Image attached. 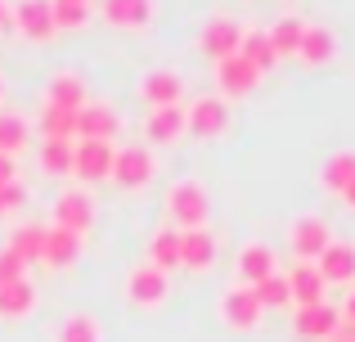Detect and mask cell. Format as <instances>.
Wrapping results in <instances>:
<instances>
[{"instance_id":"1","label":"cell","mask_w":355,"mask_h":342,"mask_svg":"<svg viewBox=\"0 0 355 342\" xmlns=\"http://www.w3.org/2000/svg\"><path fill=\"white\" fill-rule=\"evenodd\" d=\"M166 212H171L175 230H202V221H207V189H202L198 180L171 185V194H166Z\"/></svg>"},{"instance_id":"2","label":"cell","mask_w":355,"mask_h":342,"mask_svg":"<svg viewBox=\"0 0 355 342\" xmlns=\"http://www.w3.org/2000/svg\"><path fill=\"white\" fill-rule=\"evenodd\" d=\"M113 162H117L113 140H77L72 144V176H81V180H108Z\"/></svg>"},{"instance_id":"3","label":"cell","mask_w":355,"mask_h":342,"mask_svg":"<svg viewBox=\"0 0 355 342\" xmlns=\"http://www.w3.org/2000/svg\"><path fill=\"white\" fill-rule=\"evenodd\" d=\"M261 302H257V293L248 289V284H239V289H230L225 298H220V320H225L234 334H248V329H257L261 325Z\"/></svg>"},{"instance_id":"4","label":"cell","mask_w":355,"mask_h":342,"mask_svg":"<svg viewBox=\"0 0 355 342\" xmlns=\"http://www.w3.org/2000/svg\"><path fill=\"white\" fill-rule=\"evenodd\" d=\"M225 126H230V108H225V99H211V95H202V99H193V104L184 108V131L202 135V140L220 135Z\"/></svg>"},{"instance_id":"5","label":"cell","mask_w":355,"mask_h":342,"mask_svg":"<svg viewBox=\"0 0 355 342\" xmlns=\"http://www.w3.org/2000/svg\"><path fill=\"white\" fill-rule=\"evenodd\" d=\"M9 23L18 27V36L27 41H50L54 36V14H50V0H18Z\"/></svg>"},{"instance_id":"6","label":"cell","mask_w":355,"mask_h":342,"mask_svg":"<svg viewBox=\"0 0 355 342\" xmlns=\"http://www.w3.org/2000/svg\"><path fill=\"white\" fill-rule=\"evenodd\" d=\"M243 45V27L234 23V18H211L207 27H202V54L207 59H234Z\"/></svg>"},{"instance_id":"7","label":"cell","mask_w":355,"mask_h":342,"mask_svg":"<svg viewBox=\"0 0 355 342\" xmlns=\"http://www.w3.org/2000/svg\"><path fill=\"white\" fill-rule=\"evenodd\" d=\"M338 325H342V316L329 307V302H320V307H297V320H293V329L306 342H329L338 334Z\"/></svg>"},{"instance_id":"8","label":"cell","mask_w":355,"mask_h":342,"mask_svg":"<svg viewBox=\"0 0 355 342\" xmlns=\"http://www.w3.org/2000/svg\"><path fill=\"white\" fill-rule=\"evenodd\" d=\"M113 180L121 189H144V185L153 180V153L148 149H117Z\"/></svg>"},{"instance_id":"9","label":"cell","mask_w":355,"mask_h":342,"mask_svg":"<svg viewBox=\"0 0 355 342\" xmlns=\"http://www.w3.org/2000/svg\"><path fill=\"white\" fill-rule=\"evenodd\" d=\"M121 131V117L108 104H81L77 108V140H113Z\"/></svg>"},{"instance_id":"10","label":"cell","mask_w":355,"mask_h":342,"mask_svg":"<svg viewBox=\"0 0 355 342\" xmlns=\"http://www.w3.org/2000/svg\"><path fill=\"white\" fill-rule=\"evenodd\" d=\"M139 95H144L153 108H171V104H180V95H184V77L171 72V68H153L144 81H139Z\"/></svg>"},{"instance_id":"11","label":"cell","mask_w":355,"mask_h":342,"mask_svg":"<svg viewBox=\"0 0 355 342\" xmlns=\"http://www.w3.org/2000/svg\"><path fill=\"white\" fill-rule=\"evenodd\" d=\"M333 243V234H329V221H320V216H302L293 225V253L302 257V262H320V253Z\"/></svg>"},{"instance_id":"12","label":"cell","mask_w":355,"mask_h":342,"mask_svg":"<svg viewBox=\"0 0 355 342\" xmlns=\"http://www.w3.org/2000/svg\"><path fill=\"white\" fill-rule=\"evenodd\" d=\"M126 298L135 307H162L166 302V275L153 271V266H135L126 280Z\"/></svg>"},{"instance_id":"13","label":"cell","mask_w":355,"mask_h":342,"mask_svg":"<svg viewBox=\"0 0 355 342\" xmlns=\"http://www.w3.org/2000/svg\"><path fill=\"white\" fill-rule=\"evenodd\" d=\"M54 221H59V230H72V234L90 230V221H95V203H90V194H81V189L59 194V203H54Z\"/></svg>"},{"instance_id":"14","label":"cell","mask_w":355,"mask_h":342,"mask_svg":"<svg viewBox=\"0 0 355 342\" xmlns=\"http://www.w3.org/2000/svg\"><path fill=\"white\" fill-rule=\"evenodd\" d=\"M315 271H320V280H324V284H355V248L333 239V243L320 253Z\"/></svg>"},{"instance_id":"15","label":"cell","mask_w":355,"mask_h":342,"mask_svg":"<svg viewBox=\"0 0 355 342\" xmlns=\"http://www.w3.org/2000/svg\"><path fill=\"white\" fill-rule=\"evenodd\" d=\"M216 81H220V95L239 99V95H252V90L261 86V72L234 54V59H220V63H216Z\"/></svg>"},{"instance_id":"16","label":"cell","mask_w":355,"mask_h":342,"mask_svg":"<svg viewBox=\"0 0 355 342\" xmlns=\"http://www.w3.org/2000/svg\"><path fill=\"white\" fill-rule=\"evenodd\" d=\"M180 266L189 271H211L216 266V234L202 230H180Z\"/></svg>"},{"instance_id":"17","label":"cell","mask_w":355,"mask_h":342,"mask_svg":"<svg viewBox=\"0 0 355 342\" xmlns=\"http://www.w3.org/2000/svg\"><path fill=\"white\" fill-rule=\"evenodd\" d=\"M284 280H288V298H293L297 307H320L324 302V280H320V271H315V262L293 266Z\"/></svg>"},{"instance_id":"18","label":"cell","mask_w":355,"mask_h":342,"mask_svg":"<svg viewBox=\"0 0 355 342\" xmlns=\"http://www.w3.org/2000/svg\"><path fill=\"white\" fill-rule=\"evenodd\" d=\"M99 9H104V23L130 27V32L148 27V18H153V0H104Z\"/></svg>"},{"instance_id":"19","label":"cell","mask_w":355,"mask_h":342,"mask_svg":"<svg viewBox=\"0 0 355 342\" xmlns=\"http://www.w3.org/2000/svg\"><path fill=\"white\" fill-rule=\"evenodd\" d=\"M81 257V234H72V230H45V253H41V262L45 266H54V271H63V266H72Z\"/></svg>"},{"instance_id":"20","label":"cell","mask_w":355,"mask_h":342,"mask_svg":"<svg viewBox=\"0 0 355 342\" xmlns=\"http://www.w3.org/2000/svg\"><path fill=\"white\" fill-rule=\"evenodd\" d=\"M148 266H153V271H162V275L180 266V230H175V225L157 230V234L148 239Z\"/></svg>"},{"instance_id":"21","label":"cell","mask_w":355,"mask_h":342,"mask_svg":"<svg viewBox=\"0 0 355 342\" xmlns=\"http://www.w3.org/2000/svg\"><path fill=\"white\" fill-rule=\"evenodd\" d=\"M266 275H275V253H270L266 243H248L239 253V280L252 289V284H261Z\"/></svg>"},{"instance_id":"22","label":"cell","mask_w":355,"mask_h":342,"mask_svg":"<svg viewBox=\"0 0 355 342\" xmlns=\"http://www.w3.org/2000/svg\"><path fill=\"white\" fill-rule=\"evenodd\" d=\"M351 180H355V149L333 153V158L320 167V185H324L329 194H338V198H342V189H347Z\"/></svg>"},{"instance_id":"23","label":"cell","mask_w":355,"mask_h":342,"mask_svg":"<svg viewBox=\"0 0 355 342\" xmlns=\"http://www.w3.org/2000/svg\"><path fill=\"white\" fill-rule=\"evenodd\" d=\"M32 307H36V289L27 280L0 284V320H23Z\"/></svg>"},{"instance_id":"24","label":"cell","mask_w":355,"mask_h":342,"mask_svg":"<svg viewBox=\"0 0 355 342\" xmlns=\"http://www.w3.org/2000/svg\"><path fill=\"white\" fill-rule=\"evenodd\" d=\"M175 135H184V108L180 104L153 108V113H148V140L153 144H171Z\"/></svg>"},{"instance_id":"25","label":"cell","mask_w":355,"mask_h":342,"mask_svg":"<svg viewBox=\"0 0 355 342\" xmlns=\"http://www.w3.org/2000/svg\"><path fill=\"white\" fill-rule=\"evenodd\" d=\"M302 54L311 68H320V63H329L333 54H338V36L329 32V27H306V36H302Z\"/></svg>"},{"instance_id":"26","label":"cell","mask_w":355,"mask_h":342,"mask_svg":"<svg viewBox=\"0 0 355 342\" xmlns=\"http://www.w3.org/2000/svg\"><path fill=\"white\" fill-rule=\"evenodd\" d=\"M45 104L77 113V108L86 104V86H81V77H77V72H59V77L50 81V99H45Z\"/></svg>"},{"instance_id":"27","label":"cell","mask_w":355,"mask_h":342,"mask_svg":"<svg viewBox=\"0 0 355 342\" xmlns=\"http://www.w3.org/2000/svg\"><path fill=\"white\" fill-rule=\"evenodd\" d=\"M239 59L243 63H252L257 72H266V68H275V45H270V36L266 32H243V45H239Z\"/></svg>"},{"instance_id":"28","label":"cell","mask_w":355,"mask_h":342,"mask_svg":"<svg viewBox=\"0 0 355 342\" xmlns=\"http://www.w3.org/2000/svg\"><path fill=\"white\" fill-rule=\"evenodd\" d=\"M9 253L18 257V262H41V253H45V225H18L14 230V239H9Z\"/></svg>"},{"instance_id":"29","label":"cell","mask_w":355,"mask_h":342,"mask_svg":"<svg viewBox=\"0 0 355 342\" xmlns=\"http://www.w3.org/2000/svg\"><path fill=\"white\" fill-rule=\"evenodd\" d=\"M270 45H275V54L279 59H284V54H297L302 50V36H306V23L302 18H279L275 27H270Z\"/></svg>"},{"instance_id":"30","label":"cell","mask_w":355,"mask_h":342,"mask_svg":"<svg viewBox=\"0 0 355 342\" xmlns=\"http://www.w3.org/2000/svg\"><path fill=\"white\" fill-rule=\"evenodd\" d=\"M41 131H45V140H77V113L45 104V113H41Z\"/></svg>"},{"instance_id":"31","label":"cell","mask_w":355,"mask_h":342,"mask_svg":"<svg viewBox=\"0 0 355 342\" xmlns=\"http://www.w3.org/2000/svg\"><path fill=\"white\" fill-rule=\"evenodd\" d=\"M54 342H99V320L86 316V311H77V316H68V320L59 325Z\"/></svg>"},{"instance_id":"32","label":"cell","mask_w":355,"mask_h":342,"mask_svg":"<svg viewBox=\"0 0 355 342\" xmlns=\"http://www.w3.org/2000/svg\"><path fill=\"white\" fill-rule=\"evenodd\" d=\"M50 14H54V32L59 27H86L90 23V0H50Z\"/></svg>"},{"instance_id":"33","label":"cell","mask_w":355,"mask_h":342,"mask_svg":"<svg viewBox=\"0 0 355 342\" xmlns=\"http://www.w3.org/2000/svg\"><path fill=\"white\" fill-rule=\"evenodd\" d=\"M23 149H27V122L18 113H0V153L14 158Z\"/></svg>"},{"instance_id":"34","label":"cell","mask_w":355,"mask_h":342,"mask_svg":"<svg viewBox=\"0 0 355 342\" xmlns=\"http://www.w3.org/2000/svg\"><path fill=\"white\" fill-rule=\"evenodd\" d=\"M72 144L77 140H45L41 144V167L50 176H68L72 171Z\"/></svg>"},{"instance_id":"35","label":"cell","mask_w":355,"mask_h":342,"mask_svg":"<svg viewBox=\"0 0 355 342\" xmlns=\"http://www.w3.org/2000/svg\"><path fill=\"white\" fill-rule=\"evenodd\" d=\"M252 293H257V302H261V311H270V307H284V302H293L288 298V280L284 275H266L261 284H252Z\"/></svg>"},{"instance_id":"36","label":"cell","mask_w":355,"mask_h":342,"mask_svg":"<svg viewBox=\"0 0 355 342\" xmlns=\"http://www.w3.org/2000/svg\"><path fill=\"white\" fill-rule=\"evenodd\" d=\"M18 280H27V266L9 248H0V284H18Z\"/></svg>"},{"instance_id":"37","label":"cell","mask_w":355,"mask_h":342,"mask_svg":"<svg viewBox=\"0 0 355 342\" xmlns=\"http://www.w3.org/2000/svg\"><path fill=\"white\" fill-rule=\"evenodd\" d=\"M23 198H27V189H23L18 180L0 185V216H9V212H18V207H23Z\"/></svg>"},{"instance_id":"38","label":"cell","mask_w":355,"mask_h":342,"mask_svg":"<svg viewBox=\"0 0 355 342\" xmlns=\"http://www.w3.org/2000/svg\"><path fill=\"white\" fill-rule=\"evenodd\" d=\"M9 180H18V176H14V158L0 153V185H9Z\"/></svg>"},{"instance_id":"39","label":"cell","mask_w":355,"mask_h":342,"mask_svg":"<svg viewBox=\"0 0 355 342\" xmlns=\"http://www.w3.org/2000/svg\"><path fill=\"white\" fill-rule=\"evenodd\" d=\"M329 342H355V325H347V320H342V325H338V334H333Z\"/></svg>"},{"instance_id":"40","label":"cell","mask_w":355,"mask_h":342,"mask_svg":"<svg viewBox=\"0 0 355 342\" xmlns=\"http://www.w3.org/2000/svg\"><path fill=\"white\" fill-rule=\"evenodd\" d=\"M342 320H347V325H355V293L347 298V311H342Z\"/></svg>"},{"instance_id":"41","label":"cell","mask_w":355,"mask_h":342,"mask_svg":"<svg viewBox=\"0 0 355 342\" xmlns=\"http://www.w3.org/2000/svg\"><path fill=\"white\" fill-rule=\"evenodd\" d=\"M342 203H347V207H351V212H355V180H351V185H347V189H342Z\"/></svg>"},{"instance_id":"42","label":"cell","mask_w":355,"mask_h":342,"mask_svg":"<svg viewBox=\"0 0 355 342\" xmlns=\"http://www.w3.org/2000/svg\"><path fill=\"white\" fill-rule=\"evenodd\" d=\"M5 27H9V5L0 0V32H5Z\"/></svg>"},{"instance_id":"43","label":"cell","mask_w":355,"mask_h":342,"mask_svg":"<svg viewBox=\"0 0 355 342\" xmlns=\"http://www.w3.org/2000/svg\"><path fill=\"white\" fill-rule=\"evenodd\" d=\"M0 95H5V77H0Z\"/></svg>"}]
</instances>
